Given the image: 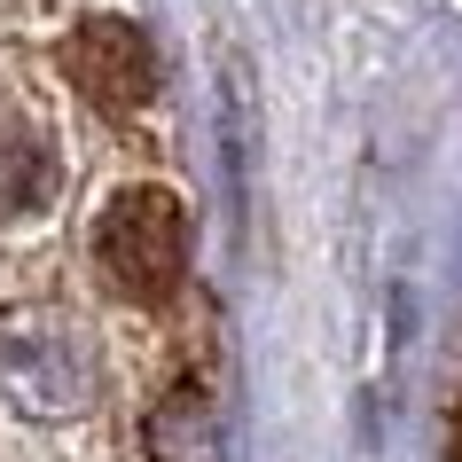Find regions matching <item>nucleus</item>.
I'll list each match as a JSON object with an SVG mask.
<instances>
[{"instance_id":"5","label":"nucleus","mask_w":462,"mask_h":462,"mask_svg":"<svg viewBox=\"0 0 462 462\" xmlns=\"http://www.w3.org/2000/svg\"><path fill=\"white\" fill-rule=\"evenodd\" d=\"M48 180H55L48 149L32 142V134H0V219H16V212H32V204H48Z\"/></svg>"},{"instance_id":"3","label":"nucleus","mask_w":462,"mask_h":462,"mask_svg":"<svg viewBox=\"0 0 462 462\" xmlns=\"http://www.w3.org/2000/svg\"><path fill=\"white\" fill-rule=\"evenodd\" d=\"M63 63H71L79 95L95 102L102 118H134L149 102V40L125 16H87L71 32V48H63Z\"/></svg>"},{"instance_id":"6","label":"nucleus","mask_w":462,"mask_h":462,"mask_svg":"<svg viewBox=\"0 0 462 462\" xmlns=\"http://www.w3.org/2000/svg\"><path fill=\"white\" fill-rule=\"evenodd\" d=\"M455 455H462V408H455Z\"/></svg>"},{"instance_id":"4","label":"nucleus","mask_w":462,"mask_h":462,"mask_svg":"<svg viewBox=\"0 0 462 462\" xmlns=\"http://www.w3.org/2000/svg\"><path fill=\"white\" fill-rule=\"evenodd\" d=\"M149 462H219V423L196 384H172L165 408L149 415Z\"/></svg>"},{"instance_id":"2","label":"nucleus","mask_w":462,"mask_h":462,"mask_svg":"<svg viewBox=\"0 0 462 462\" xmlns=\"http://www.w3.org/2000/svg\"><path fill=\"white\" fill-rule=\"evenodd\" d=\"M95 259L125 298L165 306L180 291V267H189V212L165 189H118L95 219Z\"/></svg>"},{"instance_id":"1","label":"nucleus","mask_w":462,"mask_h":462,"mask_svg":"<svg viewBox=\"0 0 462 462\" xmlns=\"http://www.w3.org/2000/svg\"><path fill=\"white\" fill-rule=\"evenodd\" d=\"M0 400L40 423H71L102 400V345L71 306L0 314Z\"/></svg>"}]
</instances>
